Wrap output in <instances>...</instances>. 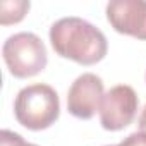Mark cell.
<instances>
[{
	"instance_id": "cell-1",
	"label": "cell",
	"mask_w": 146,
	"mask_h": 146,
	"mask_svg": "<svg viewBox=\"0 0 146 146\" xmlns=\"http://www.w3.org/2000/svg\"><path fill=\"white\" fill-rule=\"evenodd\" d=\"M50 43L53 50L81 65H93L105 58L108 45L105 35L81 17H62L50 28Z\"/></svg>"
},
{
	"instance_id": "cell-2",
	"label": "cell",
	"mask_w": 146,
	"mask_h": 146,
	"mask_svg": "<svg viewBox=\"0 0 146 146\" xmlns=\"http://www.w3.org/2000/svg\"><path fill=\"white\" fill-rule=\"evenodd\" d=\"M16 120L29 131H43L55 124L60 115L57 91L43 83L23 88L14 100Z\"/></svg>"
},
{
	"instance_id": "cell-3",
	"label": "cell",
	"mask_w": 146,
	"mask_h": 146,
	"mask_svg": "<svg viewBox=\"0 0 146 146\" xmlns=\"http://www.w3.org/2000/svg\"><path fill=\"white\" fill-rule=\"evenodd\" d=\"M5 65L14 78H33L46 67L48 57L45 43L35 33H16L9 36L2 46Z\"/></svg>"
},
{
	"instance_id": "cell-4",
	"label": "cell",
	"mask_w": 146,
	"mask_h": 146,
	"mask_svg": "<svg viewBox=\"0 0 146 146\" xmlns=\"http://www.w3.org/2000/svg\"><path fill=\"white\" fill-rule=\"evenodd\" d=\"M139 98L132 86L117 84L110 88L100 105V124L107 131H120L132 124Z\"/></svg>"
},
{
	"instance_id": "cell-5",
	"label": "cell",
	"mask_w": 146,
	"mask_h": 146,
	"mask_svg": "<svg viewBox=\"0 0 146 146\" xmlns=\"http://www.w3.org/2000/svg\"><path fill=\"white\" fill-rule=\"evenodd\" d=\"M103 81L93 72H84L70 84L67 93V110L78 119H91L100 112L103 100Z\"/></svg>"
},
{
	"instance_id": "cell-6",
	"label": "cell",
	"mask_w": 146,
	"mask_h": 146,
	"mask_svg": "<svg viewBox=\"0 0 146 146\" xmlns=\"http://www.w3.org/2000/svg\"><path fill=\"white\" fill-rule=\"evenodd\" d=\"M107 19L117 33L146 40V0H112Z\"/></svg>"
},
{
	"instance_id": "cell-7",
	"label": "cell",
	"mask_w": 146,
	"mask_h": 146,
	"mask_svg": "<svg viewBox=\"0 0 146 146\" xmlns=\"http://www.w3.org/2000/svg\"><path fill=\"white\" fill-rule=\"evenodd\" d=\"M31 4L26 0H2L0 2V24L9 26L24 19Z\"/></svg>"
},
{
	"instance_id": "cell-8",
	"label": "cell",
	"mask_w": 146,
	"mask_h": 146,
	"mask_svg": "<svg viewBox=\"0 0 146 146\" xmlns=\"http://www.w3.org/2000/svg\"><path fill=\"white\" fill-rule=\"evenodd\" d=\"M0 146H36V144L26 143L23 139V136H19L17 132L4 129L2 132H0Z\"/></svg>"
},
{
	"instance_id": "cell-9",
	"label": "cell",
	"mask_w": 146,
	"mask_h": 146,
	"mask_svg": "<svg viewBox=\"0 0 146 146\" xmlns=\"http://www.w3.org/2000/svg\"><path fill=\"white\" fill-rule=\"evenodd\" d=\"M117 146H146V134L144 132H132L125 139H122Z\"/></svg>"
},
{
	"instance_id": "cell-10",
	"label": "cell",
	"mask_w": 146,
	"mask_h": 146,
	"mask_svg": "<svg viewBox=\"0 0 146 146\" xmlns=\"http://www.w3.org/2000/svg\"><path fill=\"white\" fill-rule=\"evenodd\" d=\"M137 124H139V131L146 134V105H144V108H143V112L139 115V122Z\"/></svg>"
},
{
	"instance_id": "cell-11",
	"label": "cell",
	"mask_w": 146,
	"mask_h": 146,
	"mask_svg": "<svg viewBox=\"0 0 146 146\" xmlns=\"http://www.w3.org/2000/svg\"><path fill=\"white\" fill-rule=\"evenodd\" d=\"M108 146H112V144H108Z\"/></svg>"
}]
</instances>
